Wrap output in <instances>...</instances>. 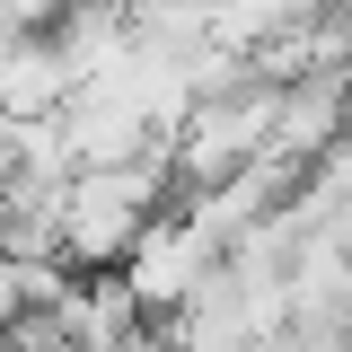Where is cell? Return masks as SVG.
Returning a JSON list of instances; mask_svg holds the SVG:
<instances>
[{
	"mask_svg": "<svg viewBox=\"0 0 352 352\" xmlns=\"http://www.w3.org/2000/svg\"><path fill=\"white\" fill-rule=\"evenodd\" d=\"M97 9H124V0H97Z\"/></svg>",
	"mask_w": 352,
	"mask_h": 352,
	"instance_id": "3",
	"label": "cell"
},
{
	"mask_svg": "<svg viewBox=\"0 0 352 352\" xmlns=\"http://www.w3.org/2000/svg\"><path fill=\"white\" fill-rule=\"evenodd\" d=\"M220 264V247L194 229V220L176 212V220H150L141 238H132V256H124V291L132 300H185L203 273Z\"/></svg>",
	"mask_w": 352,
	"mask_h": 352,
	"instance_id": "1",
	"label": "cell"
},
{
	"mask_svg": "<svg viewBox=\"0 0 352 352\" xmlns=\"http://www.w3.org/2000/svg\"><path fill=\"white\" fill-rule=\"evenodd\" d=\"M344 124H352V80H344V71H308V80L282 88V106H273V141H264V150L308 168Z\"/></svg>",
	"mask_w": 352,
	"mask_h": 352,
	"instance_id": "2",
	"label": "cell"
}]
</instances>
